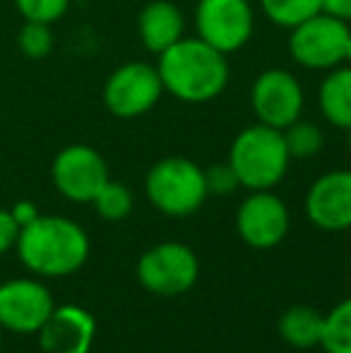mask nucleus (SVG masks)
Wrapping results in <instances>:
<instances>
[{"instance_id": "2", "label": "nucleus", "mask_w": 351, "mask_h": 353, "mask_svg": "<svg viewBox=\"0 0 351 353\" xmlns=\"http://www.w3.org/2000/svg\"><path fill=\"white\" fill-rule=\"evenodd\" d=\"M157 72L169 94L185 103H205L217 99L229 84L226 56L202 39H178L159 53Z\"/></svg>"}, {"instance_id": "1", "label": "nucleus", "mask_w": 351, "mask_h": 353, "mask_svg": "<svg viewBox=\"0 0 351 353\" xmlns=\"http://www.w3.org/2000/svg\"><path fill=\"white\" fill-rule=\"evenodd\" d=\"M17 250L22 265L37 276H68L82 270L89 257L85 228L66 216L39 214L19 228Z\"/></svg>"}, {"instance_id": "3", "label": "nucleus", "mask_w": 351, "mask_h": 353, "mask_svg": "<svg viewBox=\"0 0 351 353\" xmlns=\"http://www.w3.org/2000/svg\"><path fill=\"white\" fill-rule=\"evenodd\" d=\"M289 161L284 132L265 123L239 132L229 149V166L234 168L239 185L248 190H272L286 176Z\"/></svg>"}, {"instance_id": "12", "label": "nucleus", "mask_w": 351, "mask_h": 353, "mask_svg": "<svg viewBox=\"0 0 351 353\" xmlns=\"http://www.w3.org/2000/svg\"><path fill=\"white\" fill-rule=\"evenodd\" d=\"M236 228L245 245L270 250L279 245L289 231V210L270 190H253V195L241 202Z\"/></svg>"}, {"instance_id": "20", "label": "nucleus", "mask_w": 351, "mask_h": 353, "mask_svg": "<svg viewBox=\"0 0 351 353\" xmlns=\"http://www.w3.org/2000/svg\"><path fill=\"white\" fill-rule=\"evenodd\" d=\"M94 210L106 221H121L132 212V192L123 183H116L108 178V183L97 192L92 200Z\"/></svg>"}, {"instance_id": "5", "label": "nucleus", "mask_w": 351, "mask_h": 353, "mask_svg": "<svg viewBox=\"0 0 351 353\" xmlns=\"http://www.w3.org/2000/svg\"><path fill=\"white\" fill-rule=\"evenodd\" d=\"M351 29L332 14L318 12L291 29L289 51L294 61L310 70H332L349 56Z\"/></svg>"}, {"instance_id": "17", "label": "nucleus", "mask_w": 351, "mask_h": 353, "mask_svg": "<svg viewBox=\"0 0 351 353\" xmlns=\"http://www.w3.org/2000/svg\"><path fill=\"white\" fill-rule=\"evenodd\" d=\"M323 325H325V315H320L315 307L294 305L281 315L279 334L294 349H313V346H320Z\"/></svg>"}, {"instance_id": "14", "label": "nucleus", "mask_w": 351, "mask_h": 353, "mask_svg": "<svg viewBox=\"0 0 351 353\" xmlns=\"http://www.w3.org/2000/svg\"><path fill=\"white\" fill-rule=\"evenodd\" d=\"M305 214L323 231L351 228V171H330L310 185Z\"/></svg>"}, {"instance_id": "29", "label": "nucleus", "mask_w": 351, "mask_h": 353, "mask_svg": "<svg viewBox=\"0 0 351 353\" xmlns=\"http://www.w3.org/2000/svg\"><path fill=\"white\" fill-rule=\"evenodd\" d=\"M3 332H5V327L0 325V346H3Z\"/></svg>"}, {"instance_id": "25", "label": "nucleus", "mask_w": 351, "mask_h": 353, "mask_svg": "<svg viewBox=\"0 0 351 353\" xmlns=\"http://www.w3.org/2000/svg\"><path fill=\"white\" fill-rule=\"evenodd\" d=\"M17 238H19V223L14 221L12 212L0 210V255L12 250L17 245Z\"/></svg>"}, {"instance_id": "15", "label": "nucleus", "mask_w": 351, "mask_h": 353, "mask_svg": "<svg viewBox=\"0 0 351 353\" xmlns=\"http://www.w3.org/2000/svg\"><path fill=\"white\" fill-rule=\"evenodd\" d=\"M137 29H140V39L147 51L159 56V53H164L166 48H171L181 39L183 14L169 0H152L140 12Z\"/></svg>"}, {"instance_id": "4", "label": "nucleus", "mask_w": 351, "mask_h": 353, "mask_svg": "<svg viewBox=\"0 0 351 353\" xmlns=\"http://www.w3.org/2000/svg\"><path fill=\"white\" fill-rule=\"evenodd\" d=\"M145 190L161 214L190 216L207 200L205 171L185 157H166L150 168Z\"/></svg>"}, {"instance_id": "19", "label": "nucleus", "mask_w": 351, "mask_h": 353, "mask_svg": "<svg viewBox=\"0 0 351 353\" xmlns=\"http://www.w3.org/2000/svg\"><path fill=\"white\" fill-rule=\"evenodd\" d=\"M260 8L270 22L294 29L313 14L323 12V0H260Z\"/></svg>"}, {"instance_id": "30", "label": "nucleus", "mask_w": 351, "mask_h": 353, "mask_svg": "<svg viewBox=\"0 0 351 353\" xmlns=\"http://www.w3.org/2000/svg\"><path fill=\"white\" fill-rule=\"evenodd\" d=\"M347 61H351V43H349V56H347Z\"/></svg>"}, {"instance_id": "10", "label": "nucleus", "mask_w": 351, "mask_h": 353, "mask_svg": "<svg viewBox=\"0 0 351 353\" xmlns=\"http://www.w3.org/2000/svg\"><path fill=\"white\" fill-rule=\"evenodd\" d=\"M56 307L51 291L37 279L0 283V325L17 334H37Z\"/></svg>"}, {"instance_id": "27", "label": "nucleus", "mask_w": 351, "mask_h": 353, "mask_svg": "<svg viewBox=\"0 0 351 353\" xmlns=\"http://www.w3.org/2000/svg\"><path fill=\"white\" fill-rule=\"evenodd\" d=\"M12 216H14V221L19 223V228L22 226H27L29 221H34V219L39 216V212H37V207L32 205L29 200H22V202H17V205L12 207Z\"/></svg>"}, {"instance_id": "18", "label": "nucleus", "mask_w": 351, "mask_h": 353, "mask_svg": "<svg viewBox=\"0 0 351 353\" xmlns=\"http://www.w3.org/2000/svg\"><path fill=\"white\" fill-rule=\"evenodd\" d=\"M320 346L328 353H351V298H344L325 315Z\"/></svg>"}, {"instance_id": "11", "label": "nucleus", "mask_w": 351, "mask_h": 353, "mask_svg": "<svg viewBox=\"0 0 351 353\" xmlns=\"http://www.w3.org/2000/svg\"><path fill=\"white\" fill-rule=\"evenodd\" d=\"M250 103L260 123L284 130L296 123L303 111V89L289 70H265L255 79Z\"/></svg>"}, {"instance_id": "8", "label": "nucleus", "mask_w": 351, "mask_h": 353, "mask_svg": "<svg viewBox=\"0 0 351 353\" xmlns=\"http://www.w3.org/2000/svg\"><path fill=\"white\" fill-rule=\"evenodd\" d=\"M164 84L157 68L147 63H126L103 84V103L116 118H137L152 111L161 99Z\"/></svg>"}, {"instance_id": "7", "label": "nucleus", "mask_w": 351, "mask_h": 353, "mask_svg": "<svg viewBox=\"0 0 351 353\" xmlns=\"http://www.w3.org/2000/svg\"><path fill=\"white\" fill-rule=\"evenodd\" d=\"M195 27L202 41L226 56L250 41L255 14L248 0H200Z\"/></svg>"}, {"instance_id": "23", "label": "nucleus", "mask_w": 351, "mask_h": 353, "mask_svg": "<svg viewBox=\"0 0 351 353\" xmlns=\"http://www.w3.org/2000/svg\"><path fill=\"white\" fill-rule=\"evenodd\" d=\"M17 12L24 17V22H43L53 24L68 12L70 0H12Z\"/></svg>"}, {"instance_id": "26", "label": "nucleus", "mask_w": 351, "mask_h": 353, "mask_svg": "<svg viewBox=\"0 0 351 353\" xmlns=\"http://www.w3.org/2000/svg\"><path fill=\"white\" fill-rule=\"evenodd\" d=\"M323 12L332 14V17L351 22V0H323Z\"/></svg>"}, {"instance_id": "22", "label": "nucleus", "mask_w": 351, "mask_h": 353, "mask_svg": "<svg viewBox=\"0 0 351 353\" xmlns=\"http://www.w3.org/2000/svg\"><path fill=\"white\" fill-rule=\"evenodd\" d=\"M17 46L22 56L32 61H41L53 51V32L51 24L43 22H24L17 32Z\"/></svg>"}, {"instance_id": "16", "label": "nucleus", "mask_w": 351, "mask_h": 353, "mask_svg": "<svg viewBox=\"0 0 351 353\" xmlns=\"http://www.w3.org/2000/svg\"><path fill=\"white\" fill-rule=\"evenodd\" d=\"M320 111L334 128H351V68H334L320 84Z\"/></svg>"}, {"instance_id": "28", "label": "nucleus", "mask_w": 351, "mask_h": 353, "mask_svg": "<svg viewBox=\"0 0 351 353\" xmlns=\"http://www.w3.org/2000/svg\"><path fill=\"white\" fill-rule=\"evenodd\" d=\"M347 147H349V152H351V128L347 130Z\"/></svg>"}, {"instance_id": "21", "label": "nucleus", "mask_w": 351, "mask_h": 353, "mask_svg": "<svg viewBox=\"0 0 351 353\" xmlns=\"http://www.w3.org/2000/svg\"><path fill=\"white\" fill-rule=\"evenodd\" d=\"M281 132H284V142H286V149H289L291 159L315 157L325 144L323 130H320L318 125H313V123H305V121L291 123V125L284 128Z\"/></svg>"}, {"instance_id": "9", "label": "nucleus", "mask_w": 351, "mask_h": 353, "mask_svg": "<svg viewBox=\"0 0 351 353\" xmlns=\"http://www.w3.org/2000/svg\"><path fill=\"white\" fill-rule=\"evenodd\" d=\"M56 190L70 202H92L108 183V166L103 157L87 144H70L61 149L51 163Z\"/></svg>"}, {"instance_id": "13", "label": "nucleus", "mask_w": 351, "mask_h": 353, "mask_svg": "<svg viewBox=\"0 0 351 353\" xmlns=\"http://www.w3.org/2000/svg\"><path fill=\"white\" fill-rule=\"evenodd\" d=\"M37 334L41 353H89L97 336V320L80 305H56Z\"/></svg>"}, {"instance_id": "6", "label": "nucleus", "mask_w": 351, "mask_h": 353, "mask_svg": "<svg viewBox=\"0 0 351 353\" xmlns=\"http://www.w3.org/2000/svg\"><path fill=\"white\" fill-rule=\"evenodd\" d=\"M200 274L197 255L176 241L150 248L137 260V279L157 296H181L190 291Z\"/></svg>"}, {"instance_id": "24", "label": "nucleus", "mask_w": 351, "mask_h": 353, "mask_svg": "<svg viewBox=\"0 0 351 353\" xmlns=\"http://www.w3.org/2000/svg\"><path fill=\"white\" fill-rule=\"evenodd\" d=\"M205 185L207 195H231L239 188V178L229 163H214L205 171Z\"/></svg>"}]
</instances>
